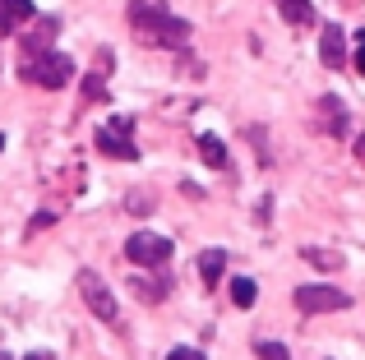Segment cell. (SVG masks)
<instances>
[{
  "label": "cell",
  "instance_id": "8992f818",
  "mask_svg": "<svg viewBox=\"0 0 365 360\" xmlns=\"http://www.w3.org/2000/svg\"><path fill=\"white\" fill-rule=\"evenodd\" d=\"M125 259L139 263V268H162V263L171 259V240L158 231H134L130 240H125Z\"/></svg>",
  "mask_w": 365,
  "mask_h": 360
},
{
  "label": "cell",
  "instance_id": "e0dca14e",
  "mask_svg": "<svg viewBox=\"0 0 365 360\" xmlns=\"http://www.w3.org/2000/svg\"><path fill=\"white\" fill-rule=\"evenodd\" d=\"M255 356H259V360H292L282 342H255Z\"/></svg>",
  "mask_w": 365,
  "mask_h": 360
},
{
  "label": "cell",
  "instance_id": "8fae6325",
  "mask_svg": "<svg viewBox=\"0 0 365 360\" xmlns=\"http://www.w3.org/2000/svg\"><path fill=\"white\" fill-rule=\"evenodd\" d=\"M222 268H227L222 250H204L199 254V277H204V287H217V282H222Z\"/></svg>",
  "mask_w": 365,
  "mask_h": 360
},
{
  "label": "cell",
  "instance_id": "9a60e30c",
  "mask_svg": "<svg viewBox=\"0 0 365 360\" xmlns=\"http://www.w3.org/2000/svg\"><path fill=\"white\" fill-rule=\"evenodd\" d=\"M255 296H259V291H255V282H250V277H236L232 282V305L236 309H250V305H255Z\"/></svg>",
  "mask_w": 365,
  "mask_h": 360
},
{
  "label": "cell",
  "instance_id": "7c38bea8",
  "mask_svg": "<svg viewBox=\"0 0 365 360\" xmlns=\"http://www.w3.org/2000/svg\"><path fill=\"white\" fill-rule=\"evenodd\" d=\"M130 287H134V296H139V300H148V305H158V300H167L171 282H167V277H134Z\"/></svg>",
  "mask_w": 365,
  "mask_h": 360
},
{
  "label": "cell",
  "instance_id": "4fadbf2b",
  "mask_svg": "<svg viewBox=\"0 0 365 360\" xmlns=\"http://www.w3.org/2000/svg\"><path fill=\"white\" fill-rule=\"evenodd\" d=\"M277 9H282V18L296 23V28L314 23V5H310V0H277Z\"/></svg>",
  "mask_w": 365,
  "mask_h": 360
},
{
  "label": "cell",
  "instance_id": "603a6c76",
  "mask_svg": "<svg viewBox=\"0 0 365 360\" xmlns=\"http://www.w3.org/2000/svg\"><path fill=\"white\" fill-rule=\"evenodd\" d=\"M28 360H51V356H42V351H33V356H28Z\"/></svg>",
  "mask_w": 365,
  "mask_h": 360
},
{
  "label": "cell",
  "instance_id": "277c9868",
  "mask_svg": "<svg viewBox=\"0 0 365 360\" xmlns=\"http://www.w3.org/2000/svg\"><path fill=\"white\" fill-rule=\"evenodd\" d=\"M296 309L301 314H333V309H347L351 296L338 287H324V282H305V287H296Z\"/></svg>",
  "mask_w": 365,
  "mask_h": 360
},
{
  "label": "cell",
  "instance_id": "cb8c5ba5",
  "mask_svg": "<svg viewBox=\"0 0 365 360\" xmlns=\"http://www.w3.org/2000/svg\"><path fill=\"white\" fill-rule=\"evenodd\" d=\"M0 148H5V134H0Z\"/></svg>",
  "mask_w": 365,
  "mask_h": 360
},
{
  "label": "cell",
  "instance_id": "5b68a950",
  "mask_svg": "<svg viewBox=\"0 0 365 360\" xmlns=\"http://www.w3.org/2000/svg\"><path fill=\"white\" fill-rule=\"evenodd\" d=\"M79 296H83V305H88L93 314L102 319V324H120L116 296H111V287H107V282H102L93 268H79Z\"/></svg>",
  "mask_w": 365,
  "mask_h": 360
},
{
  "label": "cell",
  "instance_id": "d4e9b609",
  "mask_svg": "<svg viewBox=\"0 0 365 360\" xmlns=\"http://www.w3.org/2000/svg\"><path fill=\"white\" fill-rule=\"evenodd\" d=\"M0 360H9V356H5V351H0Z\"/></svg>",
  "mask_w": 365,
  "mask_h": 360
},
{
  "label": "cell",
  "instance_id": "2e32d148",
  "mask_svg": "<svg viewBox=\"0 0 365 360\" xmlns=\"http://www.w3.org/2000/svg\"><path fill=\"white\" fill-rule=\"evenodd\" d=\"M125 208H130L134 217H143V213H153V208H158V198H153V189H130Z\"/></svg>",
  "mask_w": 365,
  "mask_h": 360
},
{
  "label": "cell",
  "instance_id": "7a4b0ae2",
  "mask_svg": "<svg viewBox=\"0 0 365 360\" xmlns=\"http://www.w3.org/2000/svg\"><path fill=\"white\" fill-rule=\"evenodd\" d=\"M24 79L37 83V88H65L74 79V60L61 51H42V55H28L24 60Z\"/></svg>",
  "mask_w": 365,
  "mask_h": 360
},
{
  "label": "cell",
  "instance_id": "ba28073f",
  "mask_svg": "<svg viewBox=\"0 0 365 360\" xmlns=\"http://www.w3.org/2000/svg\"><path fill=\"white\" fill-rule=\"evenodd\" d=\"M319 129H324V134H333V139L347 134V107H342L338 97H324L319 102Z\"/></svg>",
  "mask_w": 365,
  "mask_h": 360
},
{
  "label": "cell",
  "instance_id": "5bb4252c",
  "mask_svg": "<svg viewBox=\"0 0 365 360\" xmlns=\"http://www.w3.org/2000/svg\"><path fill=\"white\" fill-rule=\"evenodd\" d=\"M199 153H204V162L217 166V171L227 166V148H222V139H217V134H199Z\"/></svg>",
  "mask_w": 365,
  "mask_h": 360
},
{
  "label": "cell",
  "instance_id": "3957f363",
  "mask_svg": "<svg viewBox=\"0 0 365 360\" xmlns=\"http://www.w3.org/2000/svg\"><path fill=\"white\" fill-rule=\"evenodd\" d=\"M98 153L120 157V162H139V144H134V120L130 116H116L98 129Z\"/></svg>",
  "mask_w": 365,
  "mask_h": 360
},
{
  "label": "cell",
  "instance_id": "52a82bcc",
  "mask_svg": "<svg viewBox=\"0 0 365 360\" xmlns=\"http://www.w3.org/2000/svg\"><path fill=\"white\" fill-rule=\"evenodd\" d=\"M319 60L329 65V70H342V65H347V37H342L338 23L324 28V37H319Z\"/></svg>",
  "mask_w": 365,
  "mask_h": 360
},
{
  "label": "cell",
  "instance_id": "6da1fadb",
  "mask_svg": "<svg viewBox=\"0 0 365 360\" xmlns=\"http://www.w3.org/2000/svg\"><path fill=\"white\" fill-rule=\"evenodd\" d=\"M125 18H130V33L139 37V42H148V46L180 51V46L190 42V23H185V18H176L171 9L153 5V0H130Z\"/></svg>",
  "mask_w": 365,
  "mask_h": 360
},
{
  "label": "cell",
  "instance_id": "44dd1931",
  "mask_svg": "<svg viewBox=\"0 0 365 360\" xmlns=\"http://www.w3.org/2000/svg\"><path fill=\"white\" fill-rule=\"evenodd\" d=\"M351 65H356V74H365V37H361V46H356V60H351Z\"/></svg>",
  "mask_w": 365,
  "mask_h": 360
},
{
  "label": "cell",
  "instance_id": "ffe728a7",
  "mask_svg": "<svg viewBox=\"0 0 365 360\" xmlns=\"http://www.w3.org/2000/svg\"><path fill=\"white\" fill-rule=\"evenodd\" d=\"M167 360H204V351H195V346H176Z\"/></svg>",
  "mask_w": 365,
  "mask_h": 360
},
{
  "label": "cell",
  "instance_id": "7402d4cb",
  "mask_svg": "<svg viewBox=\"0 0 365 360\" xmlns=\"http://www.w3.org/2000/svg\"><path fill=\"white\" fill-rule=\"evenodd\" d=\"M356 157H361V166H365V139H356Z\"/></svg>",
  "mask_w": 365,
  "mask_h": 360
},
{
  "label": "cell",
  "instance_id": "30bf717a",
  "mask_svg": "<svg viewBox=\"0 0 365 360\" xmlns=\"http://www.w3.org/2000/svg\"><path fill=\"white\" fill-rule=\"evenodd\" d=\"M24 18H33V0H0V33H14Z\"/></svg>",
  "mask_w": 365,
  "mask_h": 360
},
{
  "label": "cell",
  "instance_id": "ac0fdd59",
  "mask_svg": "<svg viewBox=\"0 0 365 360\" xmlns=\"http://www.w3.org/2000/svg\"><path fill=\"white\" fill-rule=\"evenodd\" d=\"M305 259H310V263H319V268H338V254H324V250H305Z\"/></svg>",
  "mask_w": 365,
  "mask_h": 360
},
{
  "label": "cell",
  "instance_id": "9c48e42d",
  "mask_svg": "<svg viewBox=\"0 0 365 360\" xmlns=\"http://www.w3.org/2000/svg\"><path fill=\"white\" fill-rule=\"evenodd\" d=\"M61 33V23L56 18H42V23L33 28V33L24 37V55H42V51H51V37Z\"/></svg>",
  "mask_w": 365,
  "mask_h": 360
},
{
  "label": "cell",
  "instance_id": "d6986e66",
  "mask_svg": "<svg viewBox=\"0 0 365 360\" xmlns=\"http://www.w3.org/2000/svg\"><path fill=\"white\" fill-rule=\"evenodd\" d=\"M83 97H88V102L102 97V74H88V79H83Z\"/></svg>",
  "mask_w": 365,
  "mask_h": 360
}]
</instances>
